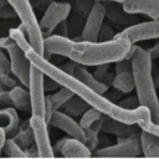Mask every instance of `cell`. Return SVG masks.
<instances>
[{
    "label": "cell",
    "mask_w": 159,
    "mask_h": 159,
    "mask_svg": "<svg viewBox=\"0 0 159 159\" xmlns=\"http://www.w3.org/2000/svg\"><path fill=\"white\" fill-rule=\"evenodd\" d=\"M133 43L125 37H113L108 41L72 40L58 35L45 37V52L67 57L83 66L114 63L127 58Z\"/></svg>",
    "instance_id": "cell-1"
},
{
    "label": "cell",
    "mask_w": 159,
    "mask_h": 159,
    "mask_svg": "<svg viewBox=\"0 0 159 159\" xmlns=\"http://www.w3.org/2000/svg\"><path fill=\"white\" fill-rule=\"evenodd\" d=\"M118 104H119L120 107L125 108V109H135V108H138V107L140 106L138 97H129V98H125V99L120 101Z\"/></svg>",
    "instance_id": "cell-33"
},
{
    "label": "cell",
    "mask_w": 159,
    "mask_h": 159,
    "mask_svg": "<svg viewBox=\"0 0 159 159\" xmlns=\"http://www.w3.org/2000/svg\"><path fill=\"white\" fill-rule=\"evenodd\" d=\"M0 76H1V82H2L4 87L12 88V87L17 86L16 80H15L14 77H11V76H10V73H9V75H0Z\"/></svg>",
    "instance_id": "cell-36"
},
{
    "label": "cell",
    "mask_w": 159,
    "mask_h": 159,
    "mask_svg": "<svg viewBox=\"0 0 159 159\" xmlns=\"http://www.w3.org/2000/svg\"><path fill=\"white\" fill-rule=\"evenodd\" d=\"M112 86L117 91H119L122 93H129V92H132L135 88L134 77H133L132 70L130 71H124V72L116 73V76L113 78Z\"/></svg>",
    "instance_id": "cell-21"
},
{
    "label": "cell",
    "mask_w": 159,
    "mask_h": 159,
    "mask_svg": "<svg viewBox=\"0 0 159 159\" xmlns=\"http://www.w3.org/2000/svg\"><path fill=\"white\" fill-rule=\"evenodd\" d=\"M12 139H14L22 149H27L29 147H31L32 144H35V138H34L32 128H31V125H30V119H27L25 123L20 124V129H19V132L12 137Z\"/></svg>",
    "instance_id": "cell-22"
},
{
    "label": "cell",
    "mask_w": 159,
    "mask_h": 159,
    "mask_svg": "<svg viewBox=\"0 0 159 159\" xmlns=\"http://www.w3.org/2000/svg\"><path fill=\"white\" fill-rule=\"evenodd\" d=\"M142 152L140 134H133L130 137H119L114 145L96 149L94 155L102 158H128L138 157Z\"/></svg>",
    "instance_id": "cell-4"
},
{
    "label": "cell",
    "mask_w": 159,
    "mask_h": 159,
    "mask_svg": "<svg viewBox=\"0 0 159 159\" xmlns=\"http://www.w3.org/2000/svg\"><path fill=\"white\" fill-rule=\"evenodd\" d=\"M12 43H15V41L12 40V37L9 35V36H2V37H0V47L1 48H4V50H6L9 46H11Z\"/></svg>",
    "instance_id": "cell-39"
},
{
    "label": "cell",
    "mask_w": 159,
    "mask_h": 159,
    "mask_svg": "<svg viewBox=\"0 0 159 159\" xmlns=\"http://www.w3.org/2000/svg\"><path fill=\"white\" fill-rule=\"evenodd\" d=\"M113 37H114V34H113L112 27L107 24H103L101 27L99 35H98V40L99 41H108V40H112Z\"/></svg>",
    "instance_id": "cell-30"
},
{
    "label": "cell",
    "mask_w": 159,
    "mask_h": 159,
    "mask_svg": "<svg viewBox=\"0 0 159 159\" xmlns=\"http://www.w3.org/2000/svg\"><path fill=\"white\" fill-rule=\"evenodd\" d=\"M9 35L12 37V40L15 41V43L25 52H27L29 50L32 48L27 32H26V27L24 26V24H20L17 27H11L9 30Z\"/></svg>",
    "instance_id": "cell-23"
},
{
    "label": "cell",
    "mask_w": 159,
    "mask_h": 159,
    "mask_svg": "<svg viewBox=\"0 0 159 159\" xmlns=\"http://www.w3.org/2000/svg\"><path fill=\"white\" fill-rule=\"evenodd\" d=\"M102 114H103V113H102L99 109H97V108H94V107H89V108L82 114V117H81V119H80V124L82 125L83 129H84V128H88V127L92 125L98 118H101Z\"/></svg>",
    "instance_id": "cell-26"
},
{
    "label": "cell",
    "mask_w": 159,
    "mask_h": 159,
    "mask_svg": "<svg viewBox=\"0 0 159 159\" xmlns=\"http://www.w3.org/2000/svg\"><path fill=\"white\" fill-rule=\"evenodd\" d=\"M132 73L134 77V84L137 97L140 106L149 108L152 119L154 123H159V98L157 94L155 81L152 76V57L140 46H135V50L130 57Z\"/></svg>",
    "instance_id": "cell-2"
},
{
    "label": "cell",
    "mask_w": 159,
    "mask_h": 159,
    "mask_svg": "<svg viewBox=\"0 0 159 159\" xmlns=\"http://www.w3.org/2000/svg\"><path fill=\"white\" fill-rule=\"evenodd\" d=\"M135 125L137 124L124 123V122H120V120L114 119V118H112V117L106 114V118H104V122H103L101 132L114 134L118 138L119 137H130L133 134H137Z\"/></svg>",
    "instance_id": "cell-16"
},
{
    "label": "cell",
    "mask_w": 159,
    "mask_h": 159,
    "mask_svg": "<svg viewBox=\"0 0 159 159\" xmlns=\"http://www.w3.org/2000/svg\"><path fill=\"white\" fill-rule=\"evenodd\" d=\"M55 149L60 150L61 154L66 158H89L92 155V150L84 144V142L76 138H61Z\"/></svg>",
    "instance_id": "cell-13"
},
{
    "label": "cell",
    "mask_w": 159,
    "mask_h": 159,
    "mask_svg": "<svg viewBox=\"0 0 159 159\" xmlns=\"http://www.w3.org/2000/svg\"><path fill=\"white\" fill-rule=\"evenodd\" d=\"M70 12H71L70 2H57V1L51 2L47 6L41 20L39 21L43 37L51 36L55 32V29L58 26V24H61L63 20L68 17Z\"/></svg>",
    "instance_id": "cell-6"
},
{
    "label": "cell",
    "mask_w": 159,
    "mask_h": 159,
    "mask_svg": "<svg viewBox=\"0 0 159 159\" xmlns=\"http://www.w3.org/2000/svg\"><path fill=\"white\" fill-rule=\"evenodd\" d=\"M86 132V140H84V144L91 149V150H96L98 143H99V139H98V134L99 132H96V130H92L89 128H86L84 129Z\"/></svg>",
    "instance_id": "cell-27"
},
{
    "label": "cell",
    "mask_w": 159,
    "mask_h": 159,
    "mask_svg": "<svg viewBox=\"0 0 159 159\" xmlns=\"http://www.w3.org/2000/svg\"><path fill=\"white\" fill-rule=\"evenodd\" d=\"M7 2L14 7L21 24H24V26L26 27V32L32 48L40 55L45 56V37L42 35L40 24L36 19L30 0H7Z\"/></svg>",
    "instance_id": "cell-3"
},
{
    "label": "cell",
    "mask_w": 159,
    "mask_h": 159,
    "mask_svg": "<svg viewBox=\"0 0 159 159\" xmlns=\"http://www.w3.org/2000/svg\"><path fill=\"white\" fill-rule=\"evenodd\" d=\"M148 53L150 55L152 60L159 58V42H158V43H155L152 48H149V50H148Z\"/></svg>",
    "instance_id": "cell-40"
},
{
    "label": "cell",
    "mask_w": 159,
    "mask_h": 159,
    "mask_svg": "<svg viewBox=\"0 0 159 159\" xmlns=\"http://www.w3.org/2000/svg\"><path fill=\"white\" fill-rule=\"evenodd\" d=\"M140 143H142V150L144 157L159 158V137L158 135L147 130H142Z\"/></svg>",
    "instance_id": "cell-19"
},
{
    "label": "cell",
    "mask_w": 159,
    "mask_h": 159,
    "mask_svg": "<svg viewBox=\"0 0 159 159\" xmlns=\"http://www.w3.org/2000/svg\"><path fill=\"white\" fill-rule=\"evenodd\" d=\"M2 89H5V87H4V84H2V82H1V76H0V92H1Z\"/></svg>",
    "instance_id": "cell-45"
},
{
    "label": "cell",
    "mask_w": 159,
    "mask_h": 159,
    "mask_svg": "<svg viewBox=\"0 0 159 159\" xmlns=\"http://www.w3.org/2000/svg\"><path fill=\"white\" fill-rule=\"evenodd\" d=\"M10 97L12 101V104L16 109H20L22 112L31 111V97L30 91L25 88V86H15L10 88Z\"/></svg>",
    "instance_id": "cell-18"
},
{
    "label": "cell",
    "mask_w": 159,
    "mask_h": 159,
    "mask_svg": "<svg viewBox=\"0 0 159 159\" xmlns=\"http://www.w3.org/2000/svg\"><path fill=\"white\" fill-rule=\"evenodd\" d=\"M106 17V7L101 1H94L89 14L87 15L84 26L82 29V40L98 41V35Z\"/></svg>",
    "instance_id": "cell-10"
},
{
    "label": "cell",
    "mask_w": 159,
    "mask_h": 159,
    "mask_svg": "<svg viewBox=\"0 0 159 159\" xmlns=\"http://www.w3.org/2000/svg\"><path fill=\"white\" fill-rule=\"evenodd\" d=\"M30 125L34 132V138H35V144L39 152L40 158H52L55 157L53 154V148L51 145L50 135H48V129H47V120L45 116H36L32 114L30 118Z\"/></svg>",
    "instance_id": "cell-7"
},
{
    "label": "cell",
    "mask_w": 159,
    "mask_h": 159,
    "mask_svg": "<svg viewBox=\"0 0 159 159\" xmlns=\"http://www.w3.org/2000/svg\"><path fill=\"white\" fill-rule=\"evenodd\" d=\"M94 1H117V2H123L124 0H94Z\"/></svg>",
    "instance_id": "cell-43"
},
{
    "label": "cell",
    "mask_w": 159,
    "mask_h": 159,
    "mask_svg": "<svg viewBox=\"0 0 159 159\" xmlns=\"http://www.w3.org/2000/svg\"><path fill=\"white\" fill-rule=\"evenodd\" d=\"M109 65H111V63H102V65H98V66H97V70L94 71V77L101 81V78L106 75V72H108Z\"/></svg>",
    "instance_id": "cell-37"
},
{
    "label": "cell",
    "mask_w": 159,
    "mask_h": 159,
    "mask_svg": "<svg viewBox=\"0 0 159 159\" xmlns=\"http://www.w3.org/2000/svg\"><path fill=\"white\" fill-rule=\"evenodd\" d=\"M104 7H106V16L114 24L125 25V26H132L134 24H138L139 17L137 16V14H130L125 11L123 9L122 2L106 1Z\"/></svg>",
    "instance_id": "cell-14"
},
{
    "label": "cell",
    "mask_w": 159,
    "mask_h": 159,
    "mask_svg": "<svg viewBox=\"0 0 159 159\" xmlns=\"http://www.w3.org/2000/svg\"><path fill=\"white\" fill-rule=\"evenodd\" d=\"M43 84H45V89H46V91L57 89V88L61 86L58 82H56V81H55V80H52V78H50L48 76H46V77H45V82H43Z\"/></svg>",
    "instance_id": "cell-38"
},
{
    "label": "cell",
    "mask_w": 159,
    "mask_h": 159,
    "mask_svg": "<svg viewBox=\"0 0 159 159\" xmlns=\"http://www.w3.org/2000/svg\"><path fill=\"white\" fill-rule=\"evenodd\" d=\"M91 107L89 103H87L83 98H81L77 94H73L63 106H62V112L67 113L71 117H78L82 116L88 108Z\"/></svg>",
    "instance_id": "cell-20"
},
{
    "label": "cell",
    "mask_w": 159,
    "mask_h": 159,
    "mask_svg": "<svg viewBox=\"0 0 159 159\" xmlns=\"http://www.w3.org/2000/svg\"><path fill=\"white\" fill-rule=\"evenodd\" d=\"M114 70H116V73L124 72V71H130L132 70V61L128 60V58H122V60L114 62Z\"/></svg>",
    "instance_id": "cell-32"
},
{
    "label": "cell",
    "mask_w": 159,
    "mask_h": 159,
    "mask_svg": "<svg viewBox=\"0 0 159 159\" xmlns=\"http://www.w3.org/2000/svg\"><path fill=\"white\" fill-rule=\"evenodd\" d=\"M45 77L46 75L37 68L35 65H31L30 80H29V91L31 97V113L36 116L46 114V96H45Z\"/></svg>",
    "instance_id": "cell-5"
},
{
    "label": "cell",
    "mask_w": 159,
    "mask_h": 159,
    "mask_svg": "<svg viewBox=\"0 0 159 159\" xmlns=\"http://www.w3.org/2000/svg\"><path fill=\"white\" fill-rule=\"evenodd\" d=\"M93 4H94V0H75L76 9L78 11L81 10V12L84 14V15H88L89 14Z\"/></svg>",
    "instance_id": "cell-29"
},
{
    "label": "cell",
    "mask_w": 159,
    "mask_h": 159,
    "mask_svg": "<svg viewBox=\"0 0 159 159\" xmlns=\"http://www.w3.org/2000/svg\"><path fill=\"white\" fill-rule=\"evenodd\" d=\"M114 36L116 37H125L132 43H137L138 41H143V40L159 39V19L134 24V25L128 26L127 29L122 30L120 32L116 34Z\"/></svg>",
    "instance_id": "cell-8"
},
{
    "label": "cell",
    "mask_w": 159,
    "mask_h": 159,
    "mask_svg": "<svg viewBox=\"0 0 159 159\" xmlns=\"http://www.w3.org/2000/svg\"><path fill=\"white\" fill-rule=\"evenodd\" d=\"M2 50L4 48L0 47V75H9L11 72V63L10 58L6 57Z\"/></svg>",
    "instance_id": "cell-28"
},
{
    "label": "cell",
    "mask_w": 159,
    "mask_h": 159,
    "mask_svg": "<svg viewBox=\"0 0 159 159\" xmlns=\"http://www.w3.org/2000/svg\"><path fill=\"white\" fill-rule=\"evenodd\" d=\"M11 63V72L16 76L20 83L25 87L29 86L30 80V70H31V61L29 60L25 51H22L16 43H12L6 48Z\"/></svg>",
    "instance_id": "cell-9"
},
{
    "label": "cell",
    "mask_w": 159,
    "mask_h": 159,
    "mask_svg": "<svg viewBox=\"0 0 159 159\" xmlns=\"http://www.w3.org/2000/svg\"><path fill=\"white\" fill-rule=\"evenodd\" d=\"M6 132H5V129H2V128H0V150L2 149V147H4V144H5V140H6Z\"/></svg>",
    "instance_id": "cell-42"
},
{
    "label": "cell",
    "mask_w": 159,
    "mask_h": 159,
    "mask_svg": "<svg viewBox=\"0 0 159 159\" xmlns=\"http://www.w3.org/2000/svg\"><path fill=\"white\" fill-rule=\"evenodd\" d=\"M155 86H157V87H159V73H158L157 80H155Z\"/></svg>",
    "instance_id": "cell-46"
},
{
    "label": "cell",
    "mask_w": 159,
    "mask_h": 159,
    "mask_svg": "<svg viewBox=\"0 0 159 159\" xmlns=\"http://www.w3.org/2000/svg\"><path fill=\"white\" fill-rule=\"evenodd\" d=\"M61 68L65 70L66 72L73 75L75 77H77V78L81 80L83 83H86L87 86H89L92 89L97 91V92L101 93V94L106 93L107 89H108V86L104 84L102 81L97 80V78L94 77V75L89 73V72L83 67V65H80V63H77V62H75V61H70V62L65 63Z\"/></svg>",
    "instance_id": "cell-12"
},
{
    "label": "cell",
    "mask_w": 159,
    "mask_h": 159,
    "mask_svg": "<svg viewBox=\"0 0 159 159\" xmlns=\"http://www.w3.org/2000/svg\"><path fill=\"white\" fill-rule=\"evenodd\" d=\"M0 128L5 129L6 134L12 138L20 129V118L16 109L11 106L0 108Z\"/></svg>",
    "instance_id": "cell-17"
},
{
    "label": "cell",
    "mask_w": 159,
    "mask_h": 159,
    "mask_svg": "<svg viewBox=\"0 0 159 159\" xmlns=\"http://www.w3.org/2000/svg\"><path fill=\"white\" fill-rule=\"evenodd\" d=\"M73 94H75V93H73L71 89H68V88H66V87H62L60 91H57V92H55V93H52V94L46 96V101L50 103L52 111H57V109L61 108Z\"/></svg>",
    "instance_id": "cell-24"
},
{
    "label": "cell",
    "mask_w": 159,
    "mask_h": 159,
    "mask_svg": "<svg viewBox=\"0 0 159 159\" xmlns=\"http://www.w3.org/2000/svg\"><path fill=\"white\" fill-rule=\"evenodd\" d=\"M122 5L130 14L147 15L152 20L159 19V0H124Z\"/></svg>",
    "instance_id": "cell-15"
},
{
    "label": "cell",
    "mask_w": 159,
    "mask_h": 159,
    "mask_svg": "<svg viewBox=\"0 0 159 159\" xmlns=\"http://www.w3.org/2000/svg\"><path fill=\"white\" fill-rule=\"evenodd\" d=\"M6 4H7V0H0V7L4 6V5H6Z\"/></svg>",
    "instance_id": "cell-44"
},
{
    "label": "cell",
    "mask_w": 159,
    "mask_h": 159,
    "mask_svg": "<svg viewBox=\"0 0 159 159\" xmlns=\"http://www.w3.org/2000/svg\"><path fill=\"white\" fill-rule=\"evenodd\" d=\"M15 17H17V14L9 2L0 7V19H15Z\"/></svg>",
    "instance_id": "cell-31"
},
{
    "label": "cell",
    "mask_w": 159,
    "mask_h": 159,
    "mask_svg": "<svg viewBox=\"0 0 159 159\" xmlns=\"http://www.w3.org/2000/svg\"><path fill=\"white\" fill-rule=\"evenodd\" d=\"M12 104V101H11V97H10V91H5L2 89L0 92V107H7Z\"/></svg>",
    "instance_id": "cell-34"
},
{
    "label": "cell",
    "mask_w": 159,
    "mask_h": 159,
    "mask_svg": "<svg viewBox=\"0 0 159 159\" xmlns=\"http://www.w3.org/2000/svg\"><path fill=\"white\" fill-rule=\"evenodd\" d=\"M56 31V35L58 36H63V37H68V27H67V20H63L61 24H58V26L55 29Z\"/></svg>",
    "instance_id": "cell-35"
},
{
    "label": "cell",
    "mask_w": 159,
    "mask_h": 159,
    "mask_svg": "<svg viewBox=\"0 0 159 159\" xmlns=\"http://www.w3.org/2000/svg\"><path fill=\"white\" fill-rule=\"evenodd\" d=\"M48 125H52L55 128H58L61 130H63L65 133H67L70 137L80 139L82 142L86 140V132L82 128V125L80 123H77L73 117L68 116L65 112L61 111H53L48 122Z\"/></svg>",
    "instance_id": "cell-11"
},
{
    "label": "cell",
    "mask_w": 159,
    "mask_h": 159,
    "mask_svg": "<svg viewBox=\"0 0 159 159\" xmlns=\"http://www.w3.org/2000/svg\"><path fill=\"white\" fill-rule=\"evenodd\" d=\"M113 78H114V76H113L111 72H106V75L101 78V81H102L104 84L109 86V84H112V83H113Z\"/></svg>",
    "instance_id": "cell-41"
},
{
    "label": "cell",
    "mask_w": 159,
    "mask_h": 159,
    "mask_svg": "<svg viewBox=\"0 0 159 159\" xmlns=\"http://www.w3.org/2000/svg\"><path fill=\"white\" fill-rule=\"evenodd\" d=\"M2 149H4V152H5V154L7 157H11V158H27L25 149H22L12 138L5 140V144H4Z\"/></svg>",
    "instance_id": "cell-25"
}]
</instances>
